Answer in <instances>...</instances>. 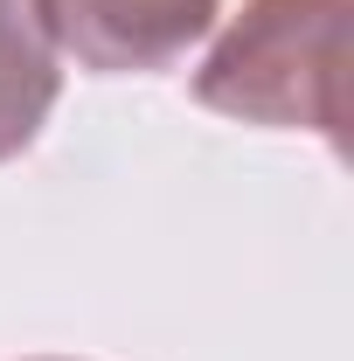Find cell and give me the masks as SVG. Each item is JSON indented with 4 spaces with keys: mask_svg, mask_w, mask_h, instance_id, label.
Masks as SVG:
<instances>
[{
    "mask_svg": "<svg viewBox=\"0 0 354 361\" xmlns=\"http://www.w3.org/2000/svg\"><path fill=\"white\" fill-rule=\"evenodd\" d=\"M341 42L348 0H243L195 70V104L341 153Z\"/></svg>",
    "mask_w": 354,
    "mask_h": 361,
    "instance_id": "6da1fadb",
    "label": "cell"
},
{
    "mask_svg": "<svg viewBox=\"0 0 354 361\" xmlns=\"http://www.w3.org/2000/svg\"><path fill=\"white\" fill-rule=\"evenodd\" d=\"M56 56L97 77L167 70L216 28L222 0H28Z\"/></svg>",
    "mask_w": 354,
    "mask_h": 361,
    "instance_id": "7a4b0ae2",
    "label": "cell"
},
{
    "mask_svg": "<svg viewBox=\"0 0 354 361\" xmlns=\"http://www.w3.org/2000/svg\"><path fill=\"white\" fill-rule=\"evenodd\" d=\"M56 97H63V70H56L49 35L35 28V7L0 0V160L42 139Z\"/></svg>",
    "mask_w": 354,
    "mask_h": 361,
    "instance_id": "3957f363",
    "label": "cell"
},
{
    "mask_svg": "<svg viewBox=\"0 0 354 361\" xmlns=\"http://www.w3.org/2000/svg\"><path fill=\"white\" fill-rule=\"evenodd\" d=\"M35 361H56V355H35Z\"/></svg>",
    "mask_w": 354,
    "mask_h": 361,
    "instance_id": "277c9868",
    "label": "cell"
}]
</instances>
